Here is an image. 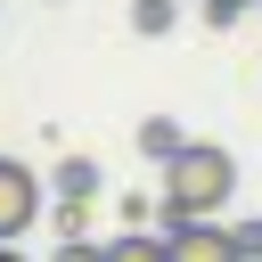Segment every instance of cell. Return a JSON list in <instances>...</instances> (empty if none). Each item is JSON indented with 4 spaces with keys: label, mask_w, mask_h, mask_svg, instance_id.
<instances>
[{
    "label": "cell",
    "mask_w": 262,
    "mask_h": 262,
    "mask_svg": "<svg viewBox=\"0 0 262 262\" xmlns=\"http://www.w3.org/2000/svg\"><path fill=\"white\" fill-rule=\"evenodd\" d=\"M49 8H66V0H49Z\"/></svg>",
    "instance_id": "11"
},
{
    "label": "cell",
    "mask_w": 262,
    "mask_h": 262,
    "mask_svg": "<svg viewBox=\"0 0 262 262\" xmlns=\"http://www.w3.org/2000/svg\"><path fill=\"white\" fill-rule=\"evenodd\" d=\"M49 205H41V180H33V164H16V156H0V246H16L33 221H41Z\"/></svg>",
    "instance_id": "3"
},
{
    "label": "cell",
    "mask_w": 262,
    "mask_h": 262,
    "mask_svg": "<svg viewBox=\"0 0 262 262\" xmlns=\"http://www.w3.org/2000/svg\"><path fill=\"white\" fill-rule=\"evenodd\" d=\"M131 25L139 33H172V0H131Z\"/></svg>",
    "instance_id": "6"
},
{
    "label": "cell",
    "mask_w": 262,
    "mask_h": 262,
    "mask_svg": "<svg viewBox=\"0 0 262 262\" xmlns=\"http://www.w3.org/2000/svg\"><path fill=\"white\" fill-rule=\"evenodd\" d=\"M246 8H262V0H205V25H237Z\"/></svg>",
    "instance_id": "8"
},
{
    "label": "cell",
    "mask_w": 262,
    "mask_h": 262,
    "mask_svg": "<svg viewBox=\"0 0 262 262\" xmlns=\"http://www.w3.org/2000/svg\"><path fill=\"white\" fill-rule=\"evenodd\" d=\"M0 262H25V254H16V246H0Z\"/></svg>",
    "instance_id": "10"
},
{
    "label": "cell",
    "mask_w": 262,
    "mask_h": 262,
    "mask_svg": "<svg viewBox=\"0 0 262 262\" xmlns=\"http://www.w3.org/2000/svg\"><path fill=\"white\" fill-rule=\"evenodd\" d=\"M106 262H172V237H147V229H123V237H106Z\"/></svg>",
    "instance_id": "5"
},
{
    "label": "cell",
    "mask_w": 262,
    "mask_h": 262,
    "mask_svg": "<svg viewBox=\"0 0 262 262\" xmlns=\"http://www.w3.org/2000/svg\"><path fill=\"white\" fill-rule=\"evenodd\" d=\"M246 237H254V254H262V221H254V229H246Z\"/></svg>",
    "instance_id": "9"
},
{
    "label": "cell",
    "mask_w": 262,
    "mask_h": 262,
    "mask_svg": "<svg viewBox=\"0 0 262 262\" xmlns=\"http://www.w3.org/2000/svg\"><path fill=\"white\" fill-rule=\"evenodd\" d=\"M229 196H237V156L213 147V139H188V147L164 164V196H156V213H164V229H180V221H213Z\"/></svg>",
    "instance_id": "1"
},
{
    "label": "cell",
    "mask_w": 262,
    "mask_h": 262,
    "mask_svg": "<svg viewBox=\"0 0 262 262\" xmlns=\"http://www.w3.org/2000/svg\"><path fill=\"white\" fill-rule=\"evenodd\" d=\"M180 147H188V131H180L172 115H147V123H139V156H156V164H172Z\"/></svg>",
    "instance_id": "4"
},
{
    "label": "cell",
    "mask_w": 262,
    "mask_h": 262,
    "mask_svg": "<svg viewBox=\"0 0 262 262\" xmlns=\"http://www.w3.org/2000/svg\"><path fill=\"white\" fill-rule=\"evenodd\" d=\"M49 262H106V246H90V237H57Z\"/></svg>",
    "instance_id": "7"
},
{
    "label": "cell",
    "mask_w": 262,
    "mask_h": 262,
    "mask_svg": "<svg viewBox=\"0 0 262 262\" xmlns=\"http://www.w3.org/2000/svg\"><path fill=\"white\" fill-rule=\"evenodd\" d=\"M164 237H172V262H254V237L229 229L221 213H213V221H180V229H164Z\"/></svg>",
    "instance_id": "2"
}]
</instances>
